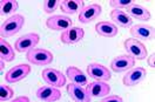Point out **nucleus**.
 I'll return each instance as SVG.
<instances>
[{
    "instance_id": "obj_10",
    "label": "nucleus",
    "mask_w": 155,
    "mask_h": 102,
    "mask_svg": "<svg viewBox=\"0 0 155 102\" xmlns=\"http://www.w3.org/2000/svg\"><path fill=\"white\" fill-rule=\"evenodd\" d=\"M37 97L40 101L45 102H55L59 101L61 97V92L59 90V88L53 87V86H42L39 87L37 89Z\"/></svg>"
},
{
    "instance_id": "obj_27",
    "label": "nucleus",
    "mask_w": 155,
    "mask_h": 102,
    "mask_svg": "<svg viewBox=\"0 0 155 102\" xmlns=\"http://www.w3.org/2000/svg\"><path fill=\"white\" fill-rule=\"evenodd\" d=\"M101 101L102 102H122L124 99L121 96H117V95H106L104 97H101Z\"/></svg>"
},
{
    "instance_id": "obj_8",
    "label": "nucleus",
    "mask_w": 155,
    "mask_h": 102,
    "mask_svg": "<svg viewBox=\"0 0 155 102\" xmlns=\"http://www.w3.org/2000/svg\"><path fill=\"white\" fill-rule=\"evenodd\" d=\"M72 25H73L72 19L66 15H52L46 20V26L52 31L65 32L68 28L72 27Z\"/></svg>"
},
{
    "instance_id": "obj_28",
    "label": "nucleus",
    "mask_w": 155,
    "mask_h": 102,
    "mask_svg": "<svg viewBox=\"0 0 155 102\" xmlns=\"http://www.w3.org/2000/svg\"><path fill=\"white\" fill-rule=\"evenodd\" d=\"M154 61H155V55H154V53H153L152 55H150V56H149V58H148V61H147V62H148V66H149V67H152L153 69H154V68H155V64H154Z\"/></svg>"
},
{
    "instance_id": "obj_13",
    "label": "nucleus",
    "mask_w": 155,
    "mask_h": 102,
    "mask_svg": "<svg viewBox=\"0 0 155 102\" xmlns=\"http://www.w3.org/2000/svg\"><path fill=\"white\" fill-rule=\"evenodd\" d=\"M135 59L132 58L130 55H119L115 59H113V61L110 62V68L112 71H114L116 73H122L127 72L130 68H133L135 66Z\"/></svg>"
},
{
    "instance_id": "obj_18",
    "label": "nucleus",
    "mask_w": 155,
    "mask_h": 102,
    "mask_svg": "<svg viewBox=\"0 0 155 102\" xmlns=\"http://www.w3.org/2000/svg\"><path fill=\"white\" fill-rule=\"evenodd\" d=\"M84 7L85 4L81 0H62L60 4V9L65 14H80Z\"/></svg>"
},
{
    "instance_id": "obj_22",
    "label": "nucleus",
    "mask_w": 155,
    "mask_h": 102,
    "mask_svg": "<svg viewBox=\"0 0 155 102\" xmlns=\"http://www.w3.org/2000/svg\"><path fill=\"white\" fill-rule=\"evenodd\" d=\"M0 58L2 61H6V62H10V61H13L14 58H15V52L14 49L12 48L10 44L1 38L0 40Z\"/></svg>"
},
{
    "instance_id": "obj_19",
    "label": "nucleus",
    "mask_w": 155,
    "mask_h": 102,
    "mask_svg": "<svg viewBox=\"0 0 155 102\" xmlns=\"http://www.w3.org/2000/svg\"><path fill=\"white\" fill-rule=\"evenodd\" d=\"M95 32L105 38H114L117 34V26L110 21H100L95 25Z\"/></svg>"
},
{
    "instance_id": "obj_6",
    "label": "nucleus",
    "mask_w": 155,
    "mask_h": 102,
    "mask_svg": "<svg viewBox=\"0 0 155 102\" xmlns=\"http://www.w3.org/2000/svg\"><path fill=\"white\" fill-rule=\"evenodd\" d=\"M42 79L49 86L61 88L66 84V76L62 74L60 71L54 68H46L42 71Z\"/></svg>"
},
{
    "instance_id": "obj_1",
    "label": "nucleus",
    "mask_w": 155,
    "mask_h": 102,
    "mask_svg": "<svg viewBox=\"0 0 155 102\" xmlns=\"http://www.w3.org/2000/svg\"><path fill=\"white\" fill-rule=\"evenodd\" d=\"M24 24H25V18L20 14H14L7 18L1 24V27H0L1 38H10L15 35L24 27Z\"/></svg>"
},
{
    "instance_id": "obj_21",
    "label": "nucleus",
    "mask_w": 155,
    "mask_h": 102,
    "mask_svg": "<svg viewBox=\"0 0 155 102\" xmlns=\"http://www.w3.org/2000/svg\"><path fill=\"white\" fill-rule=\"evenodd\" d=\"M127 14L133 19L136 20H142V21H147L150 19V13L147 8H145L141 5L134 4L133 6H130L129 8H127Z\"/></svg>"
},
{
    "instance_id": "obj_17",
    "label": "nucleus",
    "mask_w": 155,
    "mask_h": 102,
    "mask_svg": "<svg viewBox=\"0 0 155 102\" xmlns=\"http://www.w3.org/2000/svg\"><path fill=\"white\" fill-rule=\"evenodd\" d=\"M110 19L115 26L122 28H130L133 26V19L120 9H113L110 12Z\"/></svg>"
},
{
    "instance_id": "obj_25",
    "label": "nucleus",
    "mask_w": 155,
    "mask_h": 102,
    "mask_svg": "<svg viewBox=\"0 0 155 102\" xmlns=\"http://www.w3.org/2000/svg\"><path fill=\"white\" fill-rule=\"evenodd\" d=\"M13 95H14V90L11 87H8L7 84H1L0 86V101L1 102L12 100Z\"/></svg>"
},
{
    "instance_id": "obj_26",
    "label": "nucleus",
    "mask_w": 155,
    "mask_h": 102,
    "mask_svg": "<svg viewBox=\"0 0 155 102\" xmlns=\"http://www.w3.org/2000/svg\"><path fill=\"white\" fill-rule=\"evenodd\" d=\"M60 4H61V1H59V0H46L44 2V11L48 14H52L59 8Z\"/></svg>"
},
{
    "instance_id": "obj_11",
    "label": "nucleus",
    "mask_w": 155,
    "mask_h": 102,
    "mask_svg": "<svg viewBox=\"0 0 155 102\" xmlns=\"http://www.w3.org/2000/svg\"><path fill=\"white\" fill-rule=\"evenodd\" d=\"M101 6L99 4H91L85 5V7L79 14V21L82 24H89L94 20H97L101 14Z\"/></svg>"
},
{
    "instance_id": "obj_24",
    "label": "nucleus",
    "mask_w": 155,
    "mask_h": 102,
    "mask_svg": "<svg viewBox=\"0 0 155 102\" xmlns=\"http://www.w3.org/2000/svg\"><path fill=\"white\" fill-rule=\"evenodd\" d=\"M135 2L133 0H110L109 5L113 9H121L122 8H129L130 6H133Z\"/></svg>"
},
{
    "instance_id": "obj_14",
    "label": "nucleus",
    "mask_w": 155,
    "mask_h": 102,
    "mask_svg": "<svg viewBox=\"0 0 155 102\" xmlns=\"http://www.w3.org/2000/svg\"><path fill=\"white\" fill-rule=\"evenodd\" d=\"M87 75L91 79L99 80V81H108L112 77L110 71L107 67L100 65V64H95V62L88 65Z\"/></svg>"
},
{
    "instance_id": "obj_12",
    "label": "nucleus",
    "mask_w": 155,
    "mask_h": 102,
    "mask_svg": "<svg viewBox=\"0 0 155 102\" xmlns=\"http://www.w3.org/2000/svg\"><path fill=\"white\" fill-rule=\"evenodd\" d=\"M130 34L139 41H150L155 37V29L148 25H135L130 27Z\"/></svg>"
},
{
    "instance_id": "obj_9",
    "label": "nucleus",
    "mask_w": 155,
    "mask_h": 102,
    "mask_svg": "<svg viewBox=\"0 0 155 102\" xmlns=\"http://www.w3.org/2000/svg\"><path fill=\"white\" fill-rule=\"evenodd\" d=\"M85 37V31L81 27H72L62 32L60 35V40L65 45H77Z\"/></svg>"
},
{
    "instance_id": "obj_15",
    "label": "nucleus",
    "mask_w": 155,
    "mask_h": 102,
    "mask_svg": "<svg viewBox=\"0 0 155 102\" xmlns=\"http://www.w3.org/2000/svg\"><path fill=\"white\" fill-rule=\"evenodd\" d=\"M87 90L92 99H101L106 96L110 92V86L107 84V81H99L95 80L91 84H87Z\"/></svg>"
},
{
    "instance_id": "obj_23",
    "label": "nucleus",
    "mask_w": 155,
    "mask_h": 102,
    "mask_svg": "<svg viewBox=\"0 0 155 102\" xmlns=\"http://www.w3.org/2000/svg\"><path fill=\"white\" fill-rule=\"evenodd\" d=\"M19 8V5H18V1L15 0H1L0 1V12L2 15H6L8 17L12 14H14Z\"/></svg>"
},
{
    "instance_id": "obj_5",
    "label": "nucleus",
    "mask_w": 155,
    "mask_h": 102,
    "mask_svg": "<svg viewBox=\"0 0 155 102\" xmlns=\"http://www.w3.org/2000/svg\"><path fill=\"white\" fill-rule=\"evenodd\" d=\"M31 66L28 64H21L12 67L5 75V80L8 84H17L21 80H24L31 73Z\"/></svg>"
},
{
    "instance_id": "obj_16",
    "label": "nucleus",
    "mask_w": 155,
    "mask_h": 102,
    "mask_svg": "<svg viewBox=\"0 0 155 102\" xmlns=\"http://www.w3.org/2000/svg\"><path fill=\"white\" fill-rule=\"evenodd\" d=\"M67 93L73 99V101L78 102H89L92 101V97L88 93L87 88H84L82 86L77 84H69L67 87Z\"/></svg>"
},
{
    "instance_id": "obj_2",
    "label": "nucleus",
    "mask_w": 155,
    "mask_h": 102,
    "mask_svg": "<svg viewBox=\"0 0 155 102\" xmlns=\"http://www.w3.org/2000/svg\"><path fill=\"white\" fill-rule=\"evenodd\" d=\"M26 59L32 65L46 66L53 62V54L48 49L44 48H33L26 54Z\"/></svg>"
},
{
    "instance_id": "obj_30",
    "label": "nucleus",
    "mask_w": 155,
    "mask_h": 102,
    "mask_svg": "<svg viewBox=\"0 0 155 102\" xmlns=\"http://www.w3.org/2000/svg\"><path fill=\"white\" fill-rule=\"evenodd\" d=\"M4 67H5V64H4V61L1 60V69H4Z\"/></svg>"
},
{
    "instance_id": "obj_4",
    "label": "nucleus",
    "mask_w": 155,
    "mask_h": 102,
    "mask_svg": "<svg viewBox=\"0 0 155 102\" xmlns=\"http://www.w3.org/2000/svg\"><path fill=\"white\" fill-rule=\"evenodd\" d=\"M40 41V37L38 33H28L26 35L20 37L15 42H14V48L17 52H29L31 49L35 48V46Z\"/></svg>"
},
{
    "instance_id": "obj_7",
    "label": "nucleus",
    "mask_w": 155,
    "mask_h": 102,
    "mask_svg": "<svg viewBox=\"0 0 155 102\" xmlns=\"http://www.w3.org/2000/svg\"><path fill=\"white\" fill-rule=\"evenodd\" d=\"M147 71L143 67H133L124 76V84L127 87H133L136 84H141L146 79Z\"/></svg>"
},
{
    "instance_id": "obj_29",
    "label": "nucleus",
    "mask_w": 155,
    "mask_h": 102,
    "mask_svg": "<svg viewBox=\"0 0 155 102\" xmlns=\"http://www.w3.org/2000/svg\"><path fill=\"white\" fill-rule=\"evenodd\" d=\"M20 101L28 102L29 99L27 97V96H19V97H17V99H13V102H20Z\"/></svg>"
},
{
    "instance_id": "obj_20",
    "label": "nucleus",
    "mask_w": 155,
    "mask_h": 102,
    "mask_svg": "<svg viewBox=\"0 0 155 102\" xmlns=\"http://www.w3.org/2000/svg\"><path fill=\"white\" fill-rule=\"evenodd\" d=\"M66 75L73 84H80V86L87 84V75L75 66H69L66 71Z\"/></svg>"
},
{
    "instance_id": "obj_3",
    "label": "nucleus",
    "mask_w": 155,
    "mask_h": 102,
    "mask_svg": "<svg viewBox=\"0 0 155 102\" xmlns=\"http://www.w3.org/2000/svg\"><path fill=\"white\" fill-rule=\"evenodd\" d=\"M125 48H126L128 55L134 58L135 60H143L147 58V48L139 40L134 38H129L125 40Z\"/></svg>"
}]
</instances>
